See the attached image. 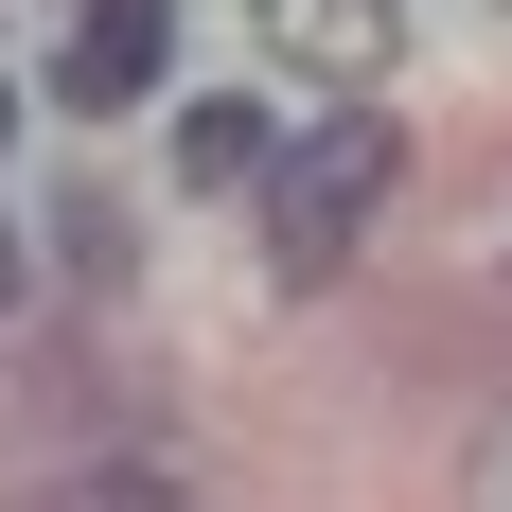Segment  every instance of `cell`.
<instances>
[{"label":"cell","instance_id":"obj_2","mask_svg":"<svg viewBox=\"0 0 512 512\" xmlns=\"http://www.w3.org/2000/svg\"><path fill=\"white\" fill-rule=\"evenodd\" d=\"M159 53H177V0H89L71 53H53V106H71V124H124V106L159 89Z\"/></svg>","mask_w":512,"mask_h":512},{"label":"cell","instance_id":"obj_3","mask_svg":"<svg viewBox=\"0 0 512 512\" xmlns=\"http://www.w3.org/2000/svg\"><path fill=\"white\" fill-rule=\"evenodd\" d=\"M389 18H407V0H265V53H283V71H371Z\"/></svg>","mask_w":512,"mask_h":512},{"label":"cell","instance_id":"obj_5","mask_svg":"<svg viewBox=\"0 0 512 512\" xmlns=\"http://www.w3.org/2000/svg\"><path fill=\"white\" fill-rule=\"evenodd\" d=\"M53 512H177V495H159V477H71Z\"/></svg>","mask_w":512,"mask_h":512},{"label":"cell","instance_id":"obj_4","mask_svg":"<svg viewBox=\"0 0 512 512\" xmlns=\"http://www.w3.org/2000/svg\"><path fill=\"white\" fill-rule=\"evenodd\" d=\"M248 177H265V106H230V89L177 106V195H248Z\"/></svg>","mask_w":512,"mask_h":512},{"label":"cell","instance_id":"obj_1","mask_svg":"<svg viewBox=\"0 0 512 512\" xmlns=\"http://www.w3.org/2000/svg\"><path fill=\"white\" fill-rule=\"evenodd\" d=\"M389 177H407V142H389L371 106H336L318 142H265V177H248V195H265V265H283V283H318V265L371 230V195H389Z\"/></svg>","mask_w":512,"mask_h":512},{"label":"cell","instance_id":"obj_6","mask_svg":"<svg viewBox=\"0 0 512 512\" xmlns=\"http://www.w3.org/2000/svg\"><path fill=\"white\" fill-rule=\"evenodd\" d=\"M0 301H18V230H0Z\"/></svg>","mask_w":512,"mask_h":512},{"label":"cell","instance_id":"obj_7","mask_svg":"<svg viewBox=\"0 0 512 512\" xmlns=\"http://www.w3.org/2000/svg\"><path fill=\"white\" fill-rule=\"evenodd\" d=\"M0 142H18V89H0Z\"/></svg>","mask_w":512,"mask_h":512}]
</instances>
